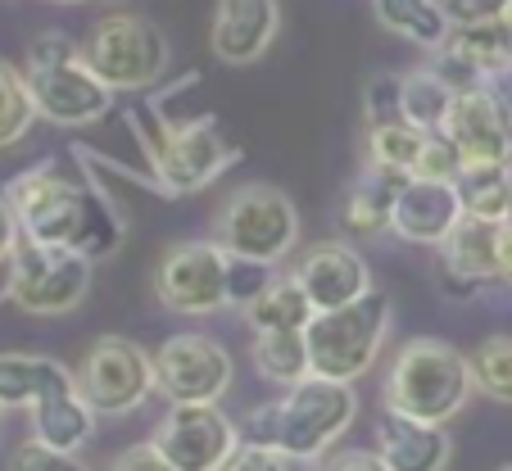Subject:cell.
Instances as JSON below:
<instances>
[{
	"label": "cell",
	"mask_w": 512,
	"mask_h": 471,
	"mask_svg": "<svg viewBox=\"0 0 512 471\" xmlns=\"http://www.w3.org/2000/svg\"><path fill=\"white\" fill-rule=\"evenodd\" d=\"M87 64L109 82V91H150L159 77L168 73V37L159 23H150L145 14L114 10L91 28L87 46H82Z\"/></svg>",
	"instance_id": "obj_6"
},
{
	"label": "cell",
	"mask_w": 512,
	"mask_h": 471,
	"mask_svg": "<svg viewBox=\"0 0 512 471\" xmlns=\"http://www.w3.org/2000/svg\"><path fill=\"white\" fill-rule=\"evenodd\" d=\"M0 413H5V404H0Z\"/></svg>",
	"instance_id": "obj_47"
},
{
	"label": "cell",
	"mask_w": 512,
	"mask_h": 471,
	"mask_svg": "<svg viewBox=\"0 0 512 471\" xmlns=\"http://www.w3.org/2000/svg\"><path fill=\"white\" fill-rule=\"evenodd\" d=\"M467 358H472L476 390L490 395V399H499V404H512V331L485 336Z\"/></svg>",
	"instance_id": "obj_29"
},
{
	"label": "cell",
	"mask_w": 512,
	"mask_h": 471,
	"mask_svg": "<svg viewBox=\"0 0 512 471\" xmlns=\"http://www.w3.org/2000/svg\"><path fill=\"white\" fill-rule=\"evenodd\" d=\"M508 222H512V195H508Z\"/></svg>",
	"instance_id": "obj_44"
},
{
	"label": "cell",
	"mask_w": 512,
	"mask_h": 471,
	"mask_svg": "<svg viewBox=\"0 0 512 471\" xmlns=\"http://www.w3.org/2000/svg\"><path fill=\"white\" fill-rule=\"evenodd\" d=\"M422 141H426V132L413 123H404V118H399V123H386V127H368V164L413 173Z\"/></svg>",
	"instance_id": "obj_30"
},
{
	"label": "cell",
	"mask_w": 512,
	"mask_h": 471,
	"mask_svg": "<svg viewBox=\"0 0 512 471\" xmlns=\"http://www.w3.org/2000/svg\"><path fill=\"white\" fill-rule=\"evenodd\" d=\"M454 96L458 91L435 68H413V73H404V123L422 127V132H440L449 109H454Z\"/></svg>",
	"instance_id": "obj_27"
},
{
	"label": "cell",
	"mask_w": 512,
	"mask_h": 471,
	"mask_svg": "<svg viewBox=\"0 0 512 471\" xmlns=\"http://www.w3.org/2000/svg\"><path fill=\"white\" fill-rule=\"evenodd\" d=\"M73 372H78V395L100 417H127L150 395H159L155 354H145L127 336H96Z\"/></svg>",
	"instance_id": "obj_8"
},
{
	"label": "cell",
	"mask_w": 512,
	"mask_h": 471,
	"mask_svg": "<svg viewBox=\"0 0 512 471\" xmlns=\"http://www.w3.org/2000/svg\"><path fill=\"white\" fill-rule=\"evenodd\" d=\"M10 471H87V462H78V453H59L28 435V440L14 449Z\"/></svg>",
	"instance_id": "obj_34"
},
{
	"label": "cell",
	"mask_w": 512,
	"mask_h": 471,
	"mask_svg": "<svg viewBox=\"0 0 512 471\" xmlns=\"http://www.w3.org/2000/svg\"><path fill=\"white\" fill-rule=\"evenodd\" d=\"M499 471H512V462H508V467H499Z\"/></svg>",
	"instance_id": "obj_45"
},
{
	"label": "cell",
	"mask_w": 512,
	"mask_h": 471,
	"mask_svg": "<svg viewBox=\"0 0 512 471\" xmlns=\"http://www.w3.org/2000/svg\"><path fill=\"white\" fill-rule=\"evenodd\" d=\"M14 286V259H0V299H10Z\"/></svg>",
	"instance_id": "obj_41"
},
{
	"label": "cell",
	"mask_w": 512,
	"mask_h": 471,
	"mask_svg": "<svg viewBox=\"0 0 512 471\" xmlns=\"http://www.w3.org/2000/svg\"><path fill=\"white\" fill-rule=\"evenodd\" d=\"M372 14H377V23L386 32L413 41L417 50H431V55L454 32V23L445 14V0H372Z\"/></svg>",
	"instance_id": "obj_23"
},
{
	"label": "cell",
	"mask_w": 512,
	"mask_h": 471,
	"mask_svg": "<svg viewBox=\"0 0 512 471\" xmlns=\"http://www.w3.org/2000/svg\"><path fill=\"white\" fill-rule=\"evenodd\" d=\"M109 471H177V467L164 458V449H159L155 440H141V444H127V449L109 462Z\"/></svg>",
	"instance_id": "obj_36"
},
{
	"label": "cell",
	"mask_w": 512,
	"mask_h": 471,
	"mask_svg": "<svg viewBox=\"0 0 512 471\" xmlns=\"http://www.w3.org/2000/svg\"><path fill=\"white\" fill-rule=\"evenodd\" d=\"M413 173H399V168H381L368 164L358 173V182L349 186L345 204H340V227L354 236V241H377L390 231V209H395V195L404 191V182Z\"/></svg>",
	"instance_id": "obj_20"
},
{
	"label": "cell",
	"mask_w": 512,
	"mask_h": 471,
	"mask_svg": "<svg viewBox=\"0 0 512 471\" xmlns=\"http://www.w3.org/2000/svg\"><path fill=\"white\" fill-rule=\"evenodd\" d=\"M19 241H23V231H19V218H14V204L0 191V259H14Z\"/></svg>",
	"instance_id": "obj_39"
},
{
	"label": "cell",
	"mask_w": 512,
	"mask_h": 471,
	"mask_svg": "<svg viewBox=\"0 0 512 471\" xmlns=\"http://www.w3.org/2000/svg\"><path fill=\"white\" fill-rule=\"evenodd\" d=\"M236 381L223 340L204 331H177L155 349V385L168 404H218Z\"/></svg>",
	"instance_id": "obj_11"
},
{
	"label": "cell",
	"mask_w": 512,
	"mask_h": 471,
	"mask_svg": "<svg viewBox=\"0 0 512 471\" xmlns=\"http://www.w3.org/2000/svg\"><path fill=\"white\" fill-rule=\"evenodd\" d=\"M508 10V0H445V14L454 28H476V23H494Z\"/></svg>",
	"instance_id": "obj_37"
},
{
	"label": "cell",
	"mask_w": 512,
	"mask_h": 471,
	"mask_svg": "<svg viewBox=\"0 0 512 471\" xmlns=\"http://www.w3.org/2000/svg\"><path fill=\"white\" fill-rule=\"evenodd\" d=\"M494 23H499V28L508 32V41H512V0H508V10H503V14H499V19H494Z\"/></svg>",
	"instance_id": "obj_42"
},
{
	"label": "cell",
	"mask_w": 512,
	"mask_h": 471,
	"mask_svg": "<svg viewBox=\"0 0 512 471\" xmlns=\"http://www.w3.org/2000/svg\"><path fill=\"white\" fill-rule=\"evenodd\" d=\"M404 118V77L395 73H377L363 87V123L368 127H386Z\"/></svg>",
	"instance_id": "obj_33"
},
{
	"label": "cell",
	"mask_w": 512,
	"mask_h": 471,
	"mask_svg": "<svg viewBox=\"0 0 512 471\" xmlns=\"http://www.w3.org/2000/svg\"><path fill=\"white\" fill-rule=\"evenodd\" d=\"M250 358H254V372L272 385H300L304 376H313L309 363V340L304 331H250Z\"/></svg>",
	"instance_id": "obj_24"
},
{
	"label": "cell",
	"mask_w": 512,
	"mask_h": 471,
	"mask_svg": "<svg viewBox=\"0 0 512 471\" xmlns=\"http://www.w3.org/2000/svg\"><path fill=\"white\" fill-rule=\"evenodd\" d=\"M499 281L512 286V222H503L499 231Z\"/></svg>",
	"instance_id": "obj_40"
},
{
	"label": "cell",
	"mask_w": 512,
	"mask_h": 471,
	"mask_svg": "<svg viewBox=\"0 0 512 471\" xmlns=\"http://www.w3.org/2000/svg\"><path fill=\"white\" fill-rule=\"evenodd\" d=\"M467 168L463 150L454 145V136L440 127V132H426L422 150H417L413 177H431V182H458V173Z\"/></svg>",
	"instance_id": "obj_31"
},
{
	"label": "cell",
	"mask_w": 512,
	"mask_h": 471,
	"mask_svg": "<svg viewBox=\"0 0 512 471\" xmlns=\"http://www.w3.org/2000/svg\"><path fill=\"white\" fill-rule=\"evenodd\" d=\"M358 395L349 381L304 376L277 399V449L300 462L327 458V449L354 426Z\"/></svg>",
	"instance_id": "obj_7"
},
{
	"label": "cell",
	"mask_w": 512,
	"mask_h": 471,
	"mask_svg": "<svg viewBox=\"0 0 512 471\" xmlns=\"http://www.w3.org/2000/svg\"><path fill=\"white\" fill-rule=\"evenodd\" d=\"M281 28V5L277 0H213V28L209 46L218 64L250 68L254 59L268 55Z\"/></svg>",
	"instance_id": "obj_17"
},
{
	"label": "cell",
	"mask_w": 512,
	"mask_h": 471,
	"mask_svg": "<svg viewBox=\"0 0 512 471\" xmlns=\"http://www.w3.org/2000/svg\"><path fill=\"white\" fill-rule=\"evenodd\" d=\"M327 471H390V462L377 449H345L327 462Z\"/></svg>",
	"instance_id": "obj_38"
},
{
	"label": "cell",
	"mask_w": 512,
	"mask_h": 471,
	"mask_svg": "<svg viewBox=\"0 0 512 471\" xmlns=\"http://www.w3.org/2000/svg\"><path fill=\"white\" fill-rule=\"evenodd\" d=\"M445 132L454 136V145L463 150L467 164L512 168V114L490 82H476V87L458 91L454 109L445 118Z\"/></svg>",
	"instance_id": "obj_14"
},
{
	"label": "cell",
	"mask_w": 512,
	"mask_h": 471,
	"mask_svg": "<svg viewBox=\"0 0 512 471\" xmlns=\"http://www.w3.org/2000/svg\"><path fill=\"white\" fill-rule=\"evenodd\" d=\"M150 440L177 471H227L245 435L218 404H168Z\"/></svg>",
	"instance_id": "obj_13"
},
{
	"label": "cell",
	"mask_w": 512,
	"mask_h": 471,
	"mask_svg": "<svg viewBox=\"0 0 512 471\" xmlns=\"http://www.w3.org/2000/svg\"><path fill=\"white\" fill-rule=\"evenodd\" d=\"M454 186H458V195H463V213H472V218H490V222H508L512 168L467 164Z\"/></svg>",
	"instance_id": "obj_26"
},
{
	"label": "cell",
	"mask_w": 512,
	"mask_h": 471,
	"mask_svg": "<svg viewBox=\"0 0 512 471\" xmlns=\"http://www.w3.org/2000/svg\"><path fill=\"white\" fill-rule=\"evenodd\" d=\"M23 77H28L37 118L55 127H91L109 118L114 109V91L109 82L87 64L82 46L68 32H41L28 41V59H23Z\"/></svg>",
	"instance_id": "obj_3"
},
{
	"label": "cell",
	"mask_w": 512,
	"mask_h": 471,
	"mask_svg": "<svg viewBox=\"0 0 512 471\" xmlns=\"http://www.w3.org/2000/svg\"><path fill=\"white\" fill-rule=\"evenodd\" d=\"M59 5H82V0H59Z\"/></svg>",
	"instance_id": "obj_43"
},
{
	"label": "cell",
	"mask_w": 512,
	"mask_h": 471,
	"mask_svg": "<svg viewBox=\"0 0 512 471\" xmlns=\"http://www.w3.org/2000/svg\"><path fill=\"white\" fill-rule=\"evenodd\" d=\"M272 263L259 259H241V254H227V308H250L263 290L272 286Z\"/></svg>",
	"instance_id": "obj_32"
},
{
	"label": "cell",
	"mask_w": 512,
	"mask_h": 471,
	"mask_svg": "<svg viewBox=\"0 0 512 471\" xmlns=\"http://www.w3.org/2000/svg\"><path fill=\"white\" fill-rule=\"evenodd\" d=\"M78 390V372L46 354H0V404L37 408L41 399Z\"/></svg>",
	"instance_id": "obj_21"
},
{
	"label": "cell",
	"mask_w": 512,
	"mask_h": 471,
	"mask_svg": "<svg viewBox=\"0 0 512 471\" xmlns=\"http://www.w3.org/2000/svg\"><path fill=\"white\" fill-rule=\"evenodd\" d=\"M472 390V358L463 349L435 336H413L390 358L386 381H381V404L413 422L449 426L467 408Z\"/></svg>",
	"instance_id": "obj_2"
},
{
	"label": "cell",
	"mask_w": 512,
	"mask_h": 471,
	"mask_svg": "<svg viewBox=\"0 0 512 471\" xmlns=\"http://www.w3.org/2000/svg\"><path fill=\"white\" fill-rule=\"evenodd\" d=\"M109 5H123V0H109Z\"/></svg>",
	"instance_id": "obj_46"
},
{
	"label": "cell",
	"mask_w": 512,
	"mask_h": 471,
	"mask_svg": "<svg viewBox=\"0 0 512 471\" xmlns=\"http://www.w3.org/2000/svg\"><path fill=\"white\" fill-rule=\"evenodd\" d=\"M213 241L227 254L259 259L277 268L286 254L300 245V213L281 186L272 182H245L218 204L213 213Z\"/></svg>",
	"instance_id": "obj_5"
},
{
	"label": "cell",
	"mask_w": 512,
	"mask_h": 471,
	"mask_svg": "<svg viewBox=\"0 0 512 471\" xmlns=\"http://www.w3.org/2000/svg\"><path fill=\"white\" fill-rule=\"evenodd\" d=\"M28 413H32V440L50 444V449H59V453L87 449L91 435H96V417H100L78 390L41 399V404L28 408Z\"/></svg>",
	"instance_id": "obj_22"
},
{
	"label": "cell",
	"mask_w": 512,
	"mask_h": 471,
	"mask_svg": "<svg viewBox=\"0 0 512 471\" xmlns=\"http://www.w3.org/2000/svg\"><path fill=\"white\" fill-rule=\"evenodd\" d=\"M155 299L182 318L227 308V250L218 241H177L155 263Z\"/></svg>",
	"instance_id": "obj_12"
},
{
	"label": "cell",
	"mask_w": 512,
	"mask_h": 471,
	"mask_svg": "<svg viewBox=\"0 0 512 471\" xmlns=\"http://www.w3.org/2000/svg\"><path fill=\"white\" fill-rule=\"evenodd\" d=\"M241 159V145L232 136H223L218 118H191V123H164L155 141V186L164 195H195L209 182H218V173H227V164Z\"/></svg>",
	"instance_id": "obj_10"
},
{
	"label": "cell",
	"mask_w": 512,
	"mask_h": 471,
	"mask_svg": "<svg viewBox=\"0 0 512 471\" xmlns=\"http://www.w3.org/2000/svg\"><path fill=\"white\" fill-rule=\"evenodd\" d=\"M499 231L503 222L463 213V222L435 245V272L449 299H472L485 281H499Z\"/></svg>",
	"instance_id": "obj_15"
},
{
	"label": "cell",
	"mask_w": 512,
	"mask_h": 471,
	"mask_svg": "<svg viewBox=\"0 0 512 471\" xmlns=\"http://www.w3.org/2000/svg\"><path fill=\"white\" fill-rule=\"evenodd\" d=\"M377 453L390 462V471H445L454 458V440L445 426L413 422L386 408L377 422Z\"/></svg>",
	"instance_id": "obj_19"
},
{
	"label": "cell",
	"mask_w": 512,
	"mask_h": 471,
	"mask_svg": "<svg viewBox=\"0 0 512 471\" xmlns=\"http://www.w3.org/2000/svg\"><path fill=\"white\" fill-rule=\"evenodd\" d=\"M5 200L14 204L23 241L64 245V250L87 254L91 263L123 245L127 227H123V218H118V209L87 177L64 173L55 159H41L28 173L14 177V182L5 186Z\"/></svg>",
	"instance_id": "obj_1"
},
{
	"label": "cell",
	"mask_w": 512,
	"mask_h": 471,
	"mask_svg": "<svg viewBox=\"0 0 512 471\" xmlns=\"http://www.w3.org/2000/svg\"><path fill=\"white\" fill-rule=\"evenodd\" d=\"M91 290V259L64 245L19 241L10 299L28 318H68Z\"/></svg>",
	"instance_id": "obj_9"
},
{
	"label": "cell",
	"mask_w": 512,
	"mask_h": 471,
	"mask_svg": "<svg viewBox=\"0 0 512 471\" xmlns=\"http://www.w3.org/2000/svg\"><path fill=\"white\" fill-rule=\"evenodd\" d=\"M463 222V195L454 182H431V177H408L404 191L390 209V231L408 245H440L449 231Z\"/></svg>",
	"instance_id": "obj_18"
},
{
	"label": "cell",
	"mask_w": 512,
	"mask_h": 471,
	"mask_svg": "<svg viewBox=\"0 0 512 471\" xmlns=\"http://www.w3.org/2000/svg\"><path fill=\"white\" fill-rule=\"evenodd\" d=\"M32 123H37V105H32L28 77L10 59H0V150L19 145L32 132Z\"/></svg>",
	"instance_id": "obj_28"
},
{
	"label": "cell",
	"mask_w": 512,
	"mask_h": 471,
	"mask_svg": "<svg viewBox=\"0 0 512 471\" xmlns=\"http://www.w3.org/2000/svg\"><path fill=\"white\" fill-rule=\"evenodd\" d=\"M290 277L304 286V295L313 299L318 313L327 308H340V304H354L372 290V268L368 259L354 250L349 241H318L295 259Z\"/></svg>",
	"instance_id": "obj_16"
},
{
	"label": "cell",
	"mask_w": 512,
	"mask_h": 471,
	"mask_svg": "<svg viewBox=\"0 0 512 471\" xmlns=\"http://www.w3.org/2000/svg\"><path fill=\"white\" fill-rule=\"evenodd\" d=\"M313 299L304 295V286L295 277H277L250 308H245V318H250V331H304L313 322Z\"/></svg>",
	"instance_id": "obj_25"
},
{
	"label": "cell",
	"mask_w": 512,
	"mask_h": 471,
	"mask_svg": "<svg viewBox=\"0 0 512 471\" xmlns=\"http://www.w3.org/2000/svg\"><path fill=\"white\" fill-rule=\"evenodd\" d=\"M304 340H309L313 376L354 385L363 372L377 367L381 349L390 340V295L372 286L354 304L313 313V322L304 327Z\"/></svg>",
	"instance_id": "obj_4"
},
{
	"label": "cell",
	"mask_w": 512,
	"mask_h": 471,
	"mask_svg": "<svg viewBox=\"0 0 512 471\" xmlns=\"http://www.w3.org/2000/svg\"><path fill=\"white\" fill-rule=\"evenodd\" d=\"M309 462L290 458V453L281 449H263V444H241V453L232 458V467L227 471H304Z\"/></svg>",
	"instance_id": "obj_35"
}]
</instances>
